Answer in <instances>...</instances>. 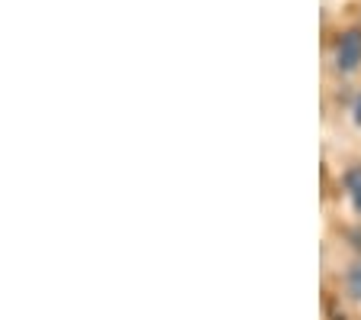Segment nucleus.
I'll list each match as a JSON object with an SVG mask.
<instances>
[{
    "label": "nucleus",
    "mask_w": 361,
    "mask_h": 320,
    "mask_svg": "<svg viewBox=\"0 0 361 320\" xmlns=\"http://www.w3.org/2000/svg\"><path fill=\"white\" fill-rule=\"evenodd\" d=\"M336 69L342 71V75H352V71L361 69V30H348L345 36L338 39Z\"/></svg>",
    "instance_id": "nucleus-1"
},
{
    "label": "nucleus",
    "mask_w": 361,
    "mask_h": 320,
    "mask_svg": "<svg viewBox=\"0 0 361 320\" xmlns=\"http://www.w3.org/2000/svg\"><path fill=\"white\" fill-rule=\"evenodd\" d=\"M348 194H352V207H355V213H361V168L348 175Z\"/></svg>",
    "instance_id": "nucleus-2"
},
{
    "label": "nucleus",
    "mask_w": 361,
    "mask_h": 320,
    "mask_svg": "<svg viewBox=\"0 0 361 320\" xmlns=\"http://www.w3.org/2000/svg\"><path fill=\"white\" fill-rule=\"evenodd\" d=\"M348 295H352L355 301H361V262H355V266L348 268Z\"/></svg>",
    "instance_id": "nucleus-3"
},
{
    "label": "nucleus",
    "mask_w": 361,
    "mask_h": 320,
    "mask_svg": "<svg viewBox=\"0 0 361 320\" xmlns=\"http://www.w3.org/2000/svg\"><path fill=\"white\" fill-rule=\"evenodd\" d=\"M352 120H355V123H358V126H361V94H358V97H355V107H352Z\"/></svg>",
    "instance_id": "nucleus-4"
}]
</instances>
